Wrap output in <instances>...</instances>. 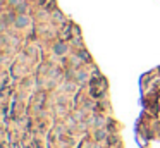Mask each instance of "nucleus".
<instances>
[{
	"label": "nucleus",
	"instance_id": "f257e3e1",
	"mask_svg": "<svg viewBox=\"0 0 160 148\" xmlns=\"http://www.w3.org/2000/svg\"><path fill=\"white\" fill-rule=\"evenodd\" d=\"M28 24H30V17L28 16H24V14H21V16H17V19H16V28H26Z\"/></svg>",
	"mask_w": 160,
	"mask_h": 148
},
{
	"label": "nucleus",
	"instance_id": "f03ea898",
	"mask_svg": "<svg viewBox=\"0 0 160 148\" xmlns=\"http://www.w3.org/2000/svg\"><path fill=\"white\" fill-rule=\"evenodd\" d=\"M53 52L57 53V55H64V53L67 52V45L66 43H55V47H53Z\"/></svg>",
	"mask_w": 160,
	"mask_h": 148
},
{
	"label": "nucleus",
	"instance_id": "7ed1b4c3",
	"mask_svg": "<svg viewBox=\"0 0 160 148\" xmlns=\"http://www.w3.org/2000/svg\"><path fill=\"white\" fill-rule=\"evenodd\" d=\"M95 138H97V140H103V138H105V131L98 129L97 133H95Z\"/></svg>",
	"mask_w": 160,
	"mask_h": 148
},
{
	"label": "nucleus",
	"instance_id": "20e7f679",
	"mask_svg": "<svg viewBox=\"0 0 160 148\" xmlns=\"http://www.w3.org/2000/svg\"><path fill=\"white\" fill-rule=\"evenodd\" d=\"M78 81H79V83H81V81H86V74H85V72H79V74H78Z\"/></svg>",
	"mask_w": 160,
	"mask_h": 148
},
{
	"label": "nucleus",
	"instance_id": "39448f33",
	"mask_svg": "<svg viewBox=\"0 0 160 148\" xmlns=\"http://www.w3.org/2000/svg\"><path fill=\"white\" fill-rule=\"evenodd\" d=\"M24 9H26V5H24V4L19 5V11H21V12H24Z\"/></svg>",
	"mask_w": 160,
	"mask_h": 148
},
{
	"label": "nucleus",
	"instance_id": "423d86ee",
	"mask_svg": "<svg viewBox=\"0 0 160 148\" xmlns=\"http://www.w3.org/2000/svg\"><path fill=\"white\" fill-rule=\"evenodd\" d=\"M93 148H98V146H93Z\"/></svg>",
	"mask_w": 160,
	"mask_h": 148
}]
</instances>
